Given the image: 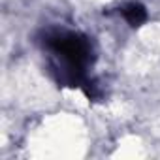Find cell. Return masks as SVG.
Segmentation results:
<instances>
[{"instance_id": "1", "label": "cell", "mask_w": 160, "mask_h": 160, "mask_svg": "<svg viewBox=\"0 0 160 160\" xmlns=\"http://www.w3.org/2000/svg\"><path fill=\"white\" fill-rule=\"evenodd\" d=\"M30 145L32 151L28 152L32 156H79L87 147V130L77 119L58 113L43 119L28 134V147Z\"/></svg>"}]
</instances>
